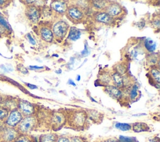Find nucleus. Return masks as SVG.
Instances as JSON below:
<instances>
[{
    "mask_svg": "<svg viewBox=\"0 0 160 142\" xmlns=\"http://www.w3.org/2000/svg\"><path fill=\"white\" fill-rule=\"evenodd\" d=\"M69 28V24L65 20L59 19L56 21L51 27L54 38L61 42L67 36Z\"/></svg>",
    "mask_w": 160,
    "mask_h": 142,
    "instance_id": "1",
    "label": "nucleus"
},
{
    "mask_svg": "<svg viewBox=\"0 0 160 142\" xmlns=\"http://www.w3.org/2000/svg\"><path fill=\"white\" fill-rule=\"evenodd\" d=\"M87 118L88 116L85 111L76 110L68 116L67 121L71 127L81 128L84 127L86 124Z\"/></svg>",
    "mask_w": 160,
    "mask_h": 142,
    "instance_id": "2",
    "label": "nucleus"
},
{
    "mask_svg": "<svg viewBox=\"0 0 160 142\" xmlns=\"http://www.w3.org/2000/svg\"><path fill=\"white\" fill-rule=\"evenodd\" d=\"M65 16L72 23L78 24L84 21L85 12L73 3H71L68 6Z\"/></svg>",
    "mask_w": 160,
    "mask_h": 142,
    "instance_id": "3",
    "label": "nucleus"
},
{
    "mask_svg": "<svg viewBox=\"0 0 160 142\" xmlns=\"http://www.w3.org/2000/svg\"><path fill=\"white\" fill-rule=\"evenodd\" d=\"M37 123L38 119L35 115L24 116L16 128L19 134H28L36 128Z\"/></svg>",
    "mask_w": 160,
    "mask_h": 142,
    "instance_id": "4",
    "label": "nucleus"
},
{
    "mask_svg": "<svg viewBox=\"0 0 160 142\" xmlns=\"http://www.w3.org/2000/svg\"><path fill=\"white\" fill-rule=\"evenodd\" d=\"M23 117L24 116L18 109V108H15L9 111L7 118L4 121V123L6 126L16 128Z\"/></svg>",
    "mask_w": 160,
    "mask_h": 142,
    "instance_id": "5",
    "label": "nucleus"
},
{
    "mask_svg": "<svg viewBox=\"0 0 160 142\" xmlns=\"http://www.w3.org/2000/svg\"><path fill=\"white\" fill-rule=\"evenodd\" d=\"M25 14L29 21L32 24H36L39 22L41 17V9L34 4L28 5L25 11Z\"/></svg>",
    "mask_w": 160,
    "mask_h": 142,
    "instance_id": "6",
    "label": "nucleus"
},
{
    "mask_svg": "<svg viewBox=\"0 0 160 142\" xmlns=\"http://www.w3.org/2000/svg\"><path fill=\"white\" fill-rule=\"evenodd\" d=\"M19 134V133L16 128H11L5 126L1 129L0 141L13 142Z\"/></svg>",
    "mask_w": 160,
    "mask_h": 142,
    "instance_id": "7",
    "label": "nucleus"
},
{
    "mask_svg": "<svg viewBox=\"0 0 160 142\" xmlns=\"http://www.w3.org/2000/svg\"><path fill=\"white\" fill-rule=\"evenodd\" d=\"M17 108L24 117L34 115L36 113L35 106L33 104L21 99H18Z\"/></svg>",
    "mask_w": 160,
    "mask_h": 142,
    "instance_id": "8",
    "label": "nucleus"
},
{
    "mask_svg": "<svg viewBox=\"0 0 160 142\" xmlns=\"http://www.w3.org/2000/svg\"><path fill=\"white\" fill-rule=\"evenodd\" d=\"M104 11H106L113 19H115L121 16L124 13V9L119 3L109 1L105 8Z\"/></svg>",
    "mask_w": 160,
    "mask_h": 142,
    "instance_id": "9",
    "label": "nucleus"
},
{
    "mask_svg": "<svg viewBox=\"0 0 160 142\" xmlns=\"http://www.w3.org/2000/svg\"><path fill=\"white\" fill-rule=\"evenodd\" d=\"M67 121V117L66 114L61 111L54 112L51 116L50 121L52 126L56 128H61L63 125L66 124Z\"/></svg>",
    "mask_w": 160,
    "mask_h": 142,
    "instance_id": "10",
    "label": "nucleus"
},
{
    "mask_svg": "<svg viewBox=\"0 0 160 142\" xmlns=\"http://www.w3.org/2000/svg\"><path fill=\"white\" fill-rule=\"evenodd\" d=\"M68 4L65 1H53L50 4V8L56 14L62 16L65 14Z\"/></svg>",
    "mask_w": 160,
    "mask_h": 142,
    "instance_id": "11",
    "label": "nucleus"
},
{
    "mask_svg": "<svg viewBox=\"0 0 160 142\" xmlns=\"http://www.w3.org/2000/svg\"><path fill=\"white\" fill-rule=\"evenodd\" d=\"M39 36L44 41L51 43L54 40V36L52 32L51 27L45 24L41 26L39 29Z\"/></svg>",
    "mask_w": 160,
    "mask_h": 142,
    "instance_id": "12",
    "label": "nucleus"
},
{
    "mask_svg": "<svg viewBox=\"0 0 160 142\" xmlns=\"http://www.w3.org/2000/svg\"><path fill=\"white\" fill-rule=\"evenodd\" d=\"M93 18L94 20L101 24L109 25L114 22V19L111 17L106 11H96L94 15Z\"/></svg>",
    "mask_w": 160,
    "mask_h": 142,
    "instance_id": "13",
    "label": "nucleus"
},
{
    "mask_svg": "<svg viewBox=\"0 0 160 142\" xmlns=\"http://www.w3.org/2000/svg\"><path fill=\"white\" fill-rule=\"evenodd\" d=\"M104 91L111 97L116 99H120L122 97V91L121 89L113 86L112 84H108L104 86Z\"/></svg>",
    "mask_w": 160,
    "mask_h": 142,
    "instance_id": "14",
    "label": "nucleus"
},
{
    "mask_svg": "<svg viewBox=\"0 0 160 142\" xmlns=\"http://www.w3.org/2000/svg\"><path fill=\"white\" fill-rule=\"evenodd\" d=\"M111 79L112 84L119 89H122L124 87L123 84V76L118 73L114 71L111 73Z\"/></svg>",
    "mask_w": 160,
    "mask_h": 142,
    "instance_id": "15",
    "label": "nucleus"
},
{
    "mask_svg": "<svg viewBox=\"0 0 160 142\" xmlns=\"http://www.w3.org/2000/svg\"><path fill=\"white\" fill-rule=\"evenodd\" d=\"M109 2L108 1H90V6L96 11H104Z\"/></svg>",
    "mask_w": 160,
    "mask_h": 142,
    "instance_id": "16",
    "label": "nucleus"
},
{
    "mask_svg": "<svg viewBox=\"0 0 160 142\" xmlns=\"http://www.w3.org/2000/svg\"><path fill=\"white\" fill-rule=\"evenodd\" d=\"M58 138V135L56 133H44L39 136V142H56Z\"/></svg>",
    "mask_w": 160,
    "mask_h": 142,
    "instance_id": "17",
    "label": "nucleus"
},
{
    "mask_svg": "<svg viewBox=\"0 0 160 142\" xmlns=\"http://www.w3.org/2000/svg\"><path fill=\"white\" fill-rule=\"evenodd\" d=\"M69 33L68 36V39L70 41H74L78 39L81 35V32L79 29L76 28V27H71L69 29Z\"/></svg>",
    "mask_w": 160,
    "mask_h": 142,
    "instance_id": "18",
    "label": "nucleus"
},
{
    "mask_svg": "<svg viewBox=\"0 0 160 142\" xmlns=\"http://www.w3.org/2000/svg\"><path fill=\"white\" fill-rule=\"evenodd\" d=\"M131 129L136 133H139V132H144V131H148L149 130V126L142 122H138V123H134L131 126Z\"/></svg>",
    "mask_w": 160,
    "mask_h": 142,
    "instance_id": "19",
    "label": "nucleus"
},
{
    "mask_svg": "<svg viewBox=\"0 0 160 142\" xmlns=\"http://www.w3.org/2000/svg\"><path fill=\"white\" fill-rule=\"evenodd\" d=\"M159 58L158 53H150L146 57V64L151 68L154 67L159 63Z\"/></svg>",
    "mask_w": 160,
    "mask_h": 142,
    "instance_id": "20",
    "label": "nucleus"
},
{
    "mask_svg": "<svg viewBox=\"0 0 160 142\" xmlns=\"http://www.w3.org/2000/svg\"><path fill=\"white\" fill-rule=\"evenodd\" d=\"M98 79L99 81V83H101L102 84H104V86L110 84V83H111V73L108 71H104L101 73H99Z\"/></svg>",
    "mask_w": 160,
    "mask_h": 142,
    "instance_id": "21",
    "label": "nucleus"
},
{
    "mask_svg": "<svg viewBox=\"0 0 160 142\" xmlns=\"http://www.w3.org/2000/svg\"><path fill=\"white\" fill-rule=\"evenodd\" d=\"M144 46L148 53H153L156 48V43L151 38H146L144 42Z\"/></svg>",
    "mask_w": 160,
    "mask_h": 142,
    "instance_id": "22",
    "label": "nucleus"
},
{
    "mask_svg": "<svg viewBox=\"0 0 160 142\" xmlns=\"http://www.w3.org/2000/svg\"><path fill=\"white\" fill-rule=\"evenodd\" d=\"M149 74L151 78V79L158 84H159L160 82V71L158 67L154 66L152 67L150 71Z\"/></svg>",
    "mask_w": 160,
    "mask_h": 142,
    "instance_id": "23",
    "label": "nucleus"
},
{
    "mask_svg": "<svg viewBox=\"0 0 160 142\" xmlns=\"http://www.w3.org/2000/svg\"><path fill=\"white\" fill-rule=\"evenodd\" d=\"M129 94H128V98L131 101H134L136 98H138L139 96V89L138 86L136 84H134L130 86Z\"/></svg>",
    "mask_w": 160,
    "mask_h": 142,
    "instance_id": "24",
    "label": "nucleus"
},
{
    "mask_svg": "<svg viewBox=\"0 0 160 142\" xmlns=\"http://www.w3.org/2000/svg\"><path fill=\"white\" fill-rule=\"evenodd\" d=\"M13 142H35L34 139L28 134H19Z\"/></svg>",
    "mask_w": 160,
    "mask_h": 142,
    "instance_id": "25",
    "label": "nucleus"
},
{
    "mask_svg": "<svg viewBox=\"0 0 160 142\" xmlns=\"http://www.w3.org/2000/svg\"><path fill=\"white\" fill-rule=\"evenodd\" d=\"M114 71H115V72L118 73V74L123 76L124 74H126V73L127 71V66H126V64L124 63H118L115 66V68H114Z\"/></svg>",
    "mask_w": 160,
    "mask_h": 142,
    "instance_id": "26",
    "label": "nucleus"
},
{
    "mask_svg": "<svg viewBox=\"0 0 160 142\" xmlns=\"http://www.w3.org/2000/svg\"><path fill=\"white\" fill-rule=\"evenodd\" d=\"M116 128L121 130V131H129L131 129V125L128 123H117L115 124Z\"/></svg>",
    "mask_w": 160,
    "mask_h": 142,
    "instance_id": "27",
    "label": "nucleus"
},
{
    "mask_svg": "<svg viewBox=\"0 0 160 142\" xmlns=\"http://www.w3.org/2000/svg\"><path fill=\"white\" fill-rule=\"evenodd\" d=\"M73 2L75 3H73L74 4H75L76 6H77L78 7L82 9L84 11L85 9L88 8L89 6H90V3H90V1H75Z\"/></svg>",
    "mask_w": 160,
    "mask_h": 142,
    "instance_id": "28",
    "label": "nucleus"
},
{
    "mask_svg": "<svg viewBox=\"0 0 160 142\" xmlns=\"http://www.w3.org/2000/svg\"><path fill=\"white\" fill-rule=\"evenodd\" d=\"M9 110L8 109L6 108H4L2 106H0V121H4L5 119L7 118Z\"/></svg>",
    "mask_w": 160,
    "mask_h": 142,
    "instance_id": "29",
    "label": "nucleus"
},
{
    "mask_svg": "<svg viewBox=\"0 0 160 142\" xmlns=\"http://www.w3.org/2000/svg\"><path fill=\"white\" fill-rule=\"evenodd\" d=\"M89 113H87V116H88V118L89 117L92 120H94L95 121H98L99 118H100V113L99 112H98L97 111H95V110H89Z\"/></svg>",
    "mask_w": 160,
    "mask_h": 142,
    "instance_id": "30",
    "label": "nucleus"
},
{
    "mask_svg": "<svg viewBox=\"0 0 160 142\" xmlns=\"http://www.w3.org/2000/svg\"><path fill=\"white\" fill-rule=\"evenodd\" d=\"M119 142H136V139L133 137L124 136H119L118 139Z\"/></svg>",
    "mask_w": 160,
    "mask_h": 142,
    "instance_id": "31",
    "label": "nucleus"
},
{
    "mask_svg": "<svg viewBox=\"0 0 160 142\" xmlns=\"http://www.w3.org/2000/svg\"><path fill=\"white\" fill-rule=\"evenodd\" d=\"M0 25L6 30H10V26L8 24V22L6 21L5 18L0 14Z\"/></svg>",
    "mask_w": 160,
    "mask_h": 142,
    "instance_id": "32",
    "label": "nucleus"
},
{
    "mask_svg": "<svg viewBox=\"0 0 160 142\" xmlns=\"http://www.w3.org/2000/svg\"><path fill=\"white\" fill-rule=\"evenodd\" d=\"M151 24L152 27L155 29H159V25H160V21H159V16L158 17H155L152 19L151 21Z\"/></svg>",
    "mask_w": 160,
    "mask_h": 142,
    "instance_id": "33",
    "label": "nucleus"
},
{
    "mask_svg": "<svg viewBox=\"0 0 160 142\" xmlns=\"http://www.w3.org/2000/svg\"><path fill=\"white\" fill-rule=\"evenodd\" d=\"M69 142H84V141L81 137L72 136L69 138Z\"/></svg>",
    "mask_w": 160,
    "mask_h": 142,
    "instance_id": "34",
    "label": "nucleus"
},
{
    "mask_svg": "<svg viewBox=\"0 0 160 142\" xmlns=\"http://www.w3.org/2000/svg\"><path fill=\"white\" fill-rule=\"evenodd\" d=\"M17 69H18L19 71L23 74L28 73V71L27 70V69L25 67H24V66L22 64H19L18 66H17Z\"/></svg>",
    "mask_w": 160,
    "mask_h": 142,
    "instance_id": "35",
    "label": "nucleus"
},
{
    "mask_svg": "<svg viewBox=\"0 0 160 142\" xmlns=\"http://www.w3.org/2000/svg\"><path fill=\"white\" fill-rule=\"evenodd\" d=\"M26 37H27V39H28V41H29V42L32 45H35V44H36V42L35 39L32 37V36H31V34L30 33H28V34H26Z\"/></svg>",
    "mask_w": 160,
    "mask_h": 142,
    "instance_id": "36",
    "label": "nucleus"
},
{
    "mask_svg": "<svg viewBox=\"0 0 160 142\" xmlns=\"http://www.w3.org/2000/svg\"><path fill=\"white\" fill-rule=\"evenodd\" d=\"M56 142H69V138L66 136H58Z\"/></svg>",
    "mask_w": 160,
    "mask_h": 142,
    "instance_id": "37",
    "label": "nucleus"
},
{
    "mask_svg": "<svg viewBox=\"0 0 160 142\" xmlns=\"http://www.w3.org/2000/svg\"><path fill=\"white\" fill-rule=\"evenodd\" d=\"M100 142H119V141H118V139L116 138H108L103 141H101Z\"/></svg>",
    "mask_w": 160,
    "mask_h": 142,
    "instance_id": "38",
    "label": "nucleus"
},
{
    "mask_svg": "<svg viewBox=\"0 0 160 142\" xmlns=\"http://www.w3.org/2000/svg\"><path fill=\"white\" fill-rule=\"evenodd\" d=\"M26 86L29 88H30V89H36L38 87L36 86H35V85H34V84H29V83H26Z\"/></svg>",
    "mask_w": 160,
    "mask_h": 142,
    "instance_id": "39",
    "label": "nucleus"
},
{
    "mask_svg": "<svg viewBox=\"0 0 160 142\" xmlns=\"http://www.w3.org/2000/svg\"><path fill=\"white\" fill-rule=\"evenodd\" d=\"M29 68H31V69H43L44 67L43 66H30Z\"/></svg>",
    "mask_w": 160,
    "mask_h": 142,
    "instance_id": "40",
    "label": "nucleus"
},
{
    "mask_svg": "<svg viewBox=\"0 0 160 142\" xmlns=\"http://www.w3.org/2000/svg\"><path fill=\"white\" fill-rule=\"evenodd\" d=\"M68 84H71V85H72L73 86H76V84L74 83V82L71 79H69V80H68Z\"/></svg>",
    "mask_w": 160,
    "mask_h": 142,
    "instance_id": "41",
    "label": "nucleus"
},
{
    "mask_svg": "<svg viewBox=\"0 0 160 142\" xmlns=\"http://www.w3.org/2000/svg\"><path fill=\"white\" fill-rule=\"evenodd\" d=\"M5 3H7V1H0V7L5 5L6 4Z\"/></svg>",
    "mask_w": 160,
    "mask_h": 142,
    "instance_id": "42",
    "label": "nucleus"
},
{
    "mask_svg": "<svg viewBox=\"0 0 160 142\" xmlns=\"http://www.w3.org/2000/svg\"><path fill=\"white\" fill-rule=\"evenodd\" d=\"M4 31V28H2V27L0 25V34H1L2 31Z\"/></svg>",
    "mask_w": 160,
    "mask_h": 142,
    "instance_id": "43",
    "label": "nucleus"
},
{
    "mask_svg": "<svg viewBox=\"0 0 160 142\" xmlns=\"http://www.w3.org/2000/svg\"><path fill=\"white\" fill-rule=\"evenodd\" d=\"M78 79H77V80H78V81H79V79H80V78H81V77H80V76H79V75H78Z\"/></svg>",
    "mask_w": 160,
    "mask_h": 142,
    "instance_id": "44",
    "label": "nucleus"
},
{
    "mask_svg": "<svg viewBox=\"0 0 160 142\" xmlns=\"http://www.w3.org/2000/svg\"><path fill=\"white\" fill-rule=\"evenodd\" d=\"M1 129H0V138H1Z\"/></svg>",
    "mask_w": 160,
    "mask_h": 142,
    "instance_id": "45",
    "label": "nucleus"
}]
</instances>
